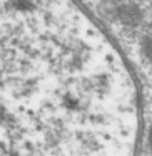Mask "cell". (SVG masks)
Returning <instances> with one entry per match:
<instances>
[{
	"label": "cell",
	"mask_w": 152,
	"mask_h": 156,
	"mask_svg": "<svg viewBox=\"0 0 152 156\" xmlns=\"http://www.w3.org/2000/svg\"><path fill=\"white\" fill-rule=\"evenodd\" d=\"M137 89L70 2H0V156H135Z\"/></svg>",
	"instance_id": "1"
}]
</instances>
